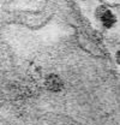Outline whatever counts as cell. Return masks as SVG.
<instances>
[{
	"label": "cell",
	"mask_w": 120,
	"mask_h": 125,
	"mask_svg": "<svg viewBox=\"0 0 120 125\" xmlns=\"http://www.w3.org/2000/svg\"><path fill=\"white\" fill-rule=\"evenodd\" d=\"M45 87L49 93H60L65 88V82L59 75L50 72L45 77Z\"/></svg>",
	"instance_id": "cell-2"
},
{
	"label": "cell",
	"mask_w": 120,
	"mask_h": 125,
	"mask_svg": "<svg viewBox=\"0 0 120 125\" xmlns=\"http://www.w3.org/2000/svg\"><path fill=\"white\" fill-rule=\"evenodd\" d=\"M94 16H95V19L97 21V23L106 30L113 29L118 23L117 15L113 12V10L110 7H108L107 5H103V4L96 6V9L94 11Z\"/></svg>",
	"instance_id": "cell-1"
},
{
	"label": "cell",
	"mask_w": 120,
	"mask_h": 125,
	"mask_svg": "<svg viewBox=\"0 0 120 125\" xmlns=\"http://www.w3.org/2000/svg\"><path fill=\"white\" fill-rule=\"evenodd\" d=\"M115 55H117V64H118V65H119V64H120V60H119V55H120V51H118V52H117V54H115Z\"/></svg>",
	"instance_id": "cell-3"
}]
</instances>
